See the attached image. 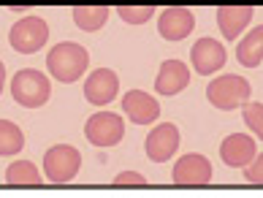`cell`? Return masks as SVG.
<instances>
[{
  "label": "cell",
  "instance_id": "obj_10",
  "mask_svg": "<svg viewBox=\"0 0 263 198\" xmlns=\"http://www.w3.org/2000/svg\"><path fill=\"white\" fill-rule=\"evenodd\" d=\"M120 95V76L111 68H95L84 82V98L92 106H106Z\"/></svg>",
  "mask_w": 263,
  "mask_h": 198
},
{
  "label": "cell",
  "instance_id": "obj_5",
  "mask_svg": "<svg viewBox=\"0 0 263 198\" xmlns=\"http://www.w3.org/2000/svg\"><path fill=\"white\" fill-rule=\"evenodd\" d=\"M8 41H11L14 52L33 55L38 49H44V44L49 41V25H46L44 16H22L19 22H14Z\"/></svg>",
  "mask_w": 263,
  "mask_h": 198
},
{
  "label": "cell",
  "instance_id": "obj_12",
  "mask_svg": "<svg viewBox=\"0 0 263 198\" xmlns=\"http://www.w3.org/2000/svg\"><path fill=\"white\" fill-rule=\"evenodd\" d=\"M258 155V147H255V138L247 136V133H231L222 138L220 144V157L222 163L231 166V168H247Z\"/></svg>",
  "mask_w": 263,
  "mask_h": 198
},
{
  "label": "cell",
  "instance_id": "obj_8",
  "mask_svg": "<svg viewBox=\"0 0 263 198\" xmlns=\"http://www.w3.org/2000/svg\"><path fill=\"white\" fill-rule=\"evenodd\" d=\"M174 185H209L212 182V163L206 155L187 152L171 168Z\"/></svg>",
  "mask_w": 263,
  "mask_h": 198
},
{
  "label": "cell",
  "instance_id": "obj_21",
  "mask_svg": "<svg viewBox=\"0 0 263 198\" xmlns=\"http://www.w3.org/2000/svg\"><path fill=\"white\" fill-rule=\"evenodd\" d=\"M241 117H245V125L252 131V136L263 141V103H245Z\"/></svg>",
  "mask_w": 263,
  "mask_h": 198
},
{
  "label": "cell",
  "instance_id": "obj_19",
  "mask_svg": "<svg viewBox=\"0 0 263 198\" xmlns=\"http://www.w3.org/2000/svg\"><path fill=\"white\" fill-rule=\"evenodd\" d=\"M25 147V133L22 128L11 120H0V155H16Z\"/></svg>",
  "mask_w": 263,
  "mask_h": 198
},
{
  "label": "cell",
  "instance_id": "obj_22",
  "mask_svg": "<svg viewBox=\"0 0 263 198\" xmlns=\"http://www.w3.org/2000/svg\"><path fill=\"white\" fill-rule=\"evenodd\" d=\"M245 179L252 185H263V152L255 155V160L245 168Z\"/></svg>",
  "mask_w": 263,
  "mask_h": 198
},
{
  "label": "cell",
  "instance_id": "obj_9",
  "mask_svg": "<svg viewBox=\"0 0 263 198\" xmlns=\"http://www.w3.org/2000/svg\"><path fill=\"white\" fill-rule=\"evenodd\" d=\"M144 147H147V157L155 163H165L171 160L174 152L179 150V128L174 122H160L155 125L147 141H144Z\"/></svg>",
  "mask_w": 263,
  "mask_h": 198
},
{
  "label": "cell",
  "instance_id": "obj_2",
  "mask_svg": "<svg viewBox=\"0 0 263 198\" xmlns=\"http://www.w3.org/2000/svg\"><path fill=\"white\" fill-rule=\"evenodd\" d=\"M250 95H252V87L239 74H222L206 84L209 103L214 109H220V112H233V109L250 103Z\"/></svg>",
  "mask_w": 263,
  "mask_h": 198
},
{
  "label": "cell",
  "instance_id": "obj_13",
  "mask_svg": "<svg viewBox=\"0 0 263 198\" xmlns=\"http://www.w3.org/2000/svg\"><path fill=\"white\" fill-rule=\"evenodd\" d=\"M122 112L133 125H152L160 117V103L144 90H130L122 95Z\"/></svg>",
  "mask_w": 263,
  "mask_h": 198
},
{
  "label": "cell",
  "instance_id": "obj_14",
  "mask_svg": "<svg viewBox=\"0 0 263 198\" xmlns=\"http://www.w3.org/2000/svg\"><path fill=\"white\" fill-rule=\"evenodd\" d=\"M190 84V68L182 60H163L155 76V93L158 95H179Z\"/></svg>",
  "mask_w": 263,
  "mask_h": 198
},
{
  "label": "cell",
  "instance_id": "obj_17",
  "mask_svg": "<svg viewBox=\"0 0 263 198\" xmlns=\"http://www.w3.org/2000/svg\"><path fill=\"white\" fill-rule=\"evenodd\" d=\"M71 14H73V22L79 30L95 33V30H101L106 25V19H109V6H76Z\"/></svg>",
  "mask_w": 263,
  "mask_h": 198
},
{
  "label": "cell",
  "instance_id": "obj_7",
  "mask_svg": "<svg viewBox=\"0 0 263 198\" xmlns=\"http://www.w3.org/2000/svg\"><path fill=\"white\" fill-rule=\"evenodd\" d=\"M228 60V52L217 38H198L190 49V63L196 68V74L201 76H212L217 74Z\"/></svg>",
  "mask_w": 263,
  "mask_h": 198
},
{
  "label": "cell",
  "instance_id": "obj_16",
  "mask_svg": "<svg viewBox=\"0 0 263 198\" xmlns=\"http://www.w3.org/2000/svg\"><path fill=\"white\" fill-rule=\"evenodd\" d=\"M236 60L245 68H258L263 60V25L252 30L236 44Z\"/></svg>",
  "mask_w": 263,
  "mask_h": 198
},
{
  "label": "cell",
  "instance_id": "obj_18",
  "mask_svg": "<svg viewBox=\"0 0 263 198\" xmlns=\"http://www.w3.org/2000/svg\"><path fill=\"white\" fill-rule=\"evenodd\" d=\"M6 182L8 185H41V171L30 160H14L6 168Z\"/></svg>",
  "mask_w": 263,
  "mask_h": 198
},
{
  "label": "cell",
  "instance_id": "obj_1",
  "mask_svg": "<svg viewBox=\"0 0 263 198\" xmlns=\"http://www.w3.org/2000/svg\"><path fill=\"white\" fill-rule=\"evenodd\" d=\"M87 65H90V52L76 44V41H63L49 49L46 55V68L49 74L63 84H73L87 74Z\"/></svg>",
  "mask_w": 263,
  "mask_h": 198
},
{
  "label": "cell",
  "instance_id": "obj_11",
  "mask_svg": "<svg viewBox=\"0 0 263 198\" xmlns=\"http://www.w3.org/2000/svg\"><path fill=\"white\" fill-rule=\"evenodd\" d=\"M193 27H196V16H193L190 8L182 6H168L158 16V33L165 41H184L193 33Z\"/></svg>",
  "mask_w": 263,
  "mask_h": 198
},
{
  "label": "cell",
  "instance_id": "obj_15",
  "mask_svg": "<svg viewBox=\"0 0 263 198\" xmlns=\"http://www.w3.org/2000/svg\"><path fill=\"white\" fill-rule=\"evenodd\" d=\"M252 8L250 6H220L217 8V25H220V33L222 38H228V41H236L241 35V30L252 22Z\"/></svg>",
  "mask_w": 263,
  "mask_h": 198
},
{
  "label": "cell",
  "instance_id": "obj_3",
  "mask_svg": "<svg viewBox=\"0 0 263 198\" xmlns=\"http://www.w3.org/2000/svg\"><path fill=\"white\" fill-rule=\"evenodd\" d=\"M11 95L19 106L38 109L52 98V82H49V76H44V71L22 68L11 79Z\"/></svg>",
  "mask_w": 263,
  "mask_h": 198
},
{
  "label": "cell",
  "instance_id": "obj_23",
  "mask_svg": "<svg viewBox=\"0 0 263 198\" xmlns=\"http://www.w3.org/2000/svg\"><path fill=\"white\" fill-rule=\"evenodd\" d=\"M114 185H147V179L139 171H122L114 176Z\"/></svg>",
  "mask_w": 263,
  "mask_h": 198
},
{
  "label": "cell",
  "instance_id": "obj_20",
  "mask_svg": "<svg viewBox=\"0 0 263 198\" xmlns=\"http://www.w3.org/2000/svg\"><path fill=\"white\" fill-rule=\"evenodd\" d=\"M155 14V6H117V16L128 25H144Z\"/></svg>",
  "mask_w": 263,
  "mask_h": 198
},
{
  "label": "cell",
  "instance_id": "obj_24",
  "mask_svg": "<svg viewBox=\"0 0 263 198\" xmlns=\"http://www.w3.org/2000/svg\"><path fill=\"white\" fill-rule=\"evenodd\" d=\"M3 87H6V63L0 60V95H3Z\"/></svg>",
  "mask_w": 263,
  "mask_h": 198
},
{
  "label": "cell",
  "instance_id": "obj_6",
  "mask_svg": "<svg viewBox=\"0 0 263 198\" xmlns=\"http://www.w3.org/2000/svg\"><path fill=\"white\" fill-rule=\"evenodd\" d=\"M84 136H87V141H90L92 147L106 150V147H114V144L122 141L125 122H122V117L114 114V112H98V114H92L90 120H87Z\"/></svg>",
  "mask_w": 263,
  "mask_h": 198
},
{
  "label": "cell",
  "instance_id": "obj_4",
  "mask_svg": "<svg viewBox=\"0 0 263 198\" xmlns=\"http://www.w3.org/2000/svg\"><path fill=\"white\" fill-rule=\"evenodd\" d=\"M82 168V152L71 144H54L44 155V176L54 185L71 182Z\"/></svg>",
  "mask_w": 263,
  "mask_h": 198
}]
</instances>
